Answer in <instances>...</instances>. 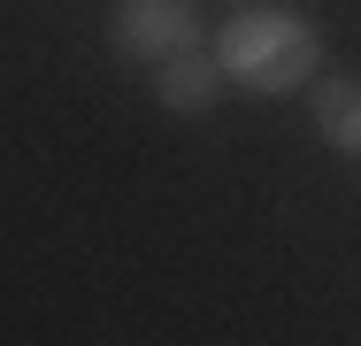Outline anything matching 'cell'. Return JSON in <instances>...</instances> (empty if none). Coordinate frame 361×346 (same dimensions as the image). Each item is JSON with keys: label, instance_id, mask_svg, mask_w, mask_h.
<instances>
[{"label": "cell", "instance_id": "6da1fadb", "mask_svg": "<svg viewBox=\"0 0 361 346\" xmlns=\"http://www.w3.org/2000/svg\"><path fill=\"white\" fill-rule=\"evenodd\" d=\"M216 62H223V77H231L238 93L285 100V93H300V85L323 77V31H315V16H300V8L246 0V8H231V23L216 31Z\"/></svg>", "mask_w": 361, "mask_h": 346}, {"label": "cell", "instance_id": "7a4b0ae2", "mask_svg": "<svg viewBox=\"0 0 361 346\" xmlns=\"http://www.w3.org/2000/svg\"><path fill=\"white\" fill-rule=\"evenodd\" d=\"M108 39H116V54H131V62H169V54L200 47V8H192V0H116Z\"/></svg>", "mask_w": 361, "mask_h": 346}, {"label": "cell", "instance_id": "277c9868", "mask_svg": "<svg viewBox=\"0 0 361 346\" xmlns=\"http://www.w3.org/2000/svg\"><path fill=\"white\" fill-rule=\"evenodd\" d=\"M315 131L331 154L361 162V77H315Z\"/></svg>", "mask_w": 361, "mask_h": 346}, {"label": "cell", "instance_id": "5b68a950", "mask_svg": "<svg viewBox=\"0 0 361 346\" xmlns=\"http://www.w3.org/2000/svg\"><path fill=\"white\" fill-rule=\"evenodd\" d=\"M231 8H246V0H231Z\"/></svg>", "mask_w": 361, "mask_h": 346}, {"label": "cell", "instance_id": "3957f363", "mask_svg": "<svg viewBox=\"0 0 361 346\" xmlns=\"http://www.w3.org/2000/svg\"><path fill=\"white\" fill-rule=\"evenodd\" d=\"M223 62L216 47H185V54H169V62H154V108L161 116H208L223 100Z\"/></svg>", "mask_w": 361, "mask_h": 346}]
</instances>
